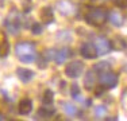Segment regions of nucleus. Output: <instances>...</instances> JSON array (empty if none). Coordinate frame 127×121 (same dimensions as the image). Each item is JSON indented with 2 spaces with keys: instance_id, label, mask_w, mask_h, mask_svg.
Returning a JSON list of instances; mask_svg holds the SVG:
<instances>
[{
  "instance_id": "4",
  "label": "nucleus",
  "mask_w": 127,
  "mask_h": 121,
  "mask_svg": "<svg viewBox=\"0 0 127 121\" xmlns=\"http://www.w3.org/2000/svg\"><path fill=\"white\" fill-rule=\"evenodd\" d=\"M99 82H100L105 89H111V87H115L118 83V75L112 71H104L100 74L99 77Z\"/></svg>"
},
{
  "instance_id": "17",
  "label": "nucleus",
  "mask_w": 127,
  "mask_h": 121,
  "mask_svg": "<svg viewBox=\"0 0 127 121\" xmlns=\"http://www.w3.org/2000/svg\"><path fill=\"white\" fill-rule=\"evenodd\" d=\"M62 108H64V110H65V113L69 114V116H74V114L77 113L76 106H74L73 104H70V102H64Z\"/></svg>"
},
{
  "instance_id": "20",
  "label": "nucleus",
  "mask_w": 127,
  "mask_h": 121,
  "mask_svg": "<svg viewBox=\"0 0 127 121\" xmlns=\"http://www.w3.org/2000/svg\"><path fill=\"white\" fill-rule=\"evenodd\" d=\"M7 24V28H8V31L10 32H12V34H16L18 31H19V23H16V22H7L5 23Z\"/></svg>"
},
{
  "instance_id": "25",
  "label": "nucleus",
  "mask_w": 127,
  "mask_h": 121,
  "mask_svg": "<svg viewBox=\"0 0 127 121\" xmlns=\"http://www.w3.org/2000/svg\"><path fill=\"white\" fill-rule=\"evenodd\" d=\"M104 90H105V87L103 86H99L97 89H96V92H95V94H96V97H99V96H103V93H104Z\"/></svg>"
},
{
  "instance_id": "18",
  "label": "nucleus",
  "mask_w": 127,
  "mask_h": 121,
  "mask_svg": "<svg viewBox=\"0 0 127 121\" xmlns=\"http://www.w3.org/2000/svg\"><path fill=\"white\" fill-rule=\"evenodd\" d=\"M105 112H107V109H105L104 105H97V106L95 108V117L96 119H101L105 114Z\"/></svg>"
},
{
  "instance_id": "19",
  "label": "nucleus",
  "mask_w": 127,
  "mask_h": 121,
  "mask_svg": "<svg viewBox=\"0 0 127 121\" xmlns=\"http://www.w3.org/2000/svg\"><path fill=\"white\" fill-rule=\"evenodd\" d=\"M53 98H54V94H53V92L51 90H45V93H43V102L45 104H47V105H50L51 102H53Z\"/></svg>"
},
{
  "instance_id": "9",
  "label": "nucleus",
  "mask_w": 127,
  "mask_h": 121,
  "mask_svg": "<svg viewBox=\"0 0 127 121\" xmlns=\"http://www.w3.org/2000/svg\"><path fill=\"white\" fill-rule=\"evenodd\" d=\"M10 51V44L5 38V35L3 34V31L0 30V57H5Z\"/></svg>"
},
{
  "instance_id": "27",
  "label": "nucleus",
  "mask_w": 127,
  "mask_h": 121,
  "mask_svg": "<svg viewBox=\"0 0 127 121\" xmlns=\"http://www.w3.org/2000/svg\"><path fill=\"white\" fill-rule=\"evenodd\" d=\"M0 120H4V116H1V114H0Z\"/></svg>"
},
{
  "instance_id": "2",
  "label": "nucleus",
  "mask_w": 127,
  "mask_h": 121,
  "mask_svg": "<svg viewBox=\"0 0 127 121\" xmlns=\"http://www.w3.org/2000/svg\"><path fill=\"white\" fill-rule=\"evenodd\" d=\"M105 19H107V12L99 7L89 8L85 14V20L91 26H100L105 22Z\"/></svg>"
},
{
  "instance_id": "7",
  "label": "nucleus",
  "mask_w": 127,
  "mask_h": 121,
  "mask_svg": "<svg viewBox=\"0 0 127 121\" xmlns=\"http://www.w3.org/2000/svg\"><path fill=\"white\" fill-rule=\"evenodd\" d=\"M70 57V50H69V47H62L61 50L56 51V54H54V60H56V63H58V65H61L64 63L66 59Z\"/></svg>"
},
{
  "instance_id": "24",
  "label": "nucleus",
  "mask_w": 127,
  "mask_h": 121,
  "mask_svg": "<svg viewBox=\"0 0 127 121\" xmlns=\"http://www.w3.org/2000/svg\"><path fill=\"white\" fill-rule=\"evenodd\" d=\"M115 1V4L118 5V7H120V8H126L127 7V0H114Z\"/></svg>"
},
{
  "instance_id": "13",
  "label": "nucleus",
  "mask_w": 127,
  "mask_h": 121,
  "mask_svg": "<svg viewBox=\"0 0 127 121\" xmlns=\"http://www.w3.org/2000/svg\"><path fill=\"white\" fill-rule=\"evenodd\" d=\"M108 19H110V22L116 27H120L123 24V16L120 14H118V12H111V14L108 15Z\"/></svg>"
},
{
  "instance_id": "26",
  "label": "nucleus",
  "mask_w": 127,
  "mask_h": 121,
  "mask_svg": "<svg viewBox=\"0 0 127 121\" xmlns=\"http://www.w3.org/2000/svg\"><path fill=\"white\" fill-rule=\"evenodd\" d=\"M85 105H87V106H89V105H91V100H85Z\"/></svg>"
},
{
  "instance_id": "22",
  "label": "nucleus",
  "mask_w": 127,
  "mask_h": 121,
  "mask_svg": "<svg viewBox=\"0 0 127 121\" xmlns=\"http://www.w3.org/2000/svg\"><path fill=\"white\" fill-rule=\"evenodd\" d=\"M31 31H32V34H41L42 32V26L39 23H34L32 27H31Z\"/></svg>"
},
{
  "instance_id": "6",
  "label": "nucleus",
  "mask_w": 127,
  "mask_h": 121,
  "mask_svg": "<svg viewBox=\"0 0 127 121\" xmlns=\"http://www.w3.org/2000/svg\"><path fill=\"white\" fill-rule=\"evenodd\" d=\"M81 55H83L84 58L93 59V58L97 57V53H96V48H95L93 44L85 43V44H83V47H81Z\"/></svg>"
},
{
  "instance_id": "15",
  "label": "nucleus",
  "mask_w": 127,
  "mask_h": 121,
  "mask_svg": "<svg viewBox=\"0 0 127 121\" xmlns=\"http://www.w3.org/2000/svg\"><path fill=\"white\" fill-rule=\"evenodd\" d=\"M111 47L116 48V50H125L126 48V42L123 40L120 36H116V38H114L112 40H111Z\"/></svg>"
},
{
  "instance_id": "1",
  "label": "nucleus",
  "mask_w": 127,
  "mask_h": 121,
  "mask_svg": "<svg viewBox=\"0 0 127 121\" xmlns=\"http://www.w3.org/2000/svg\"><path fill=\"white\" fill-rule=\"evenodd\" d=\"M15 51L19 59L25 63H31L35 59V46L30 42H20L15 46Z\"/></svg>"
},
{
  "instance_id": "16",
  "label": "nucleus",
  "mask_w": 127,
  "mask_h": 121,
  "mask_svg": "<svg viewBox=\"0 0 127 121\" xmlns=\"http://www.w3.org/2000/svg\"><path fill=\"white\" fill-rule=\"evenodd\" d=\"M110 69H111V66L108 62H99L93 66V70L96 73H99V74H101V73H104V71H108Z\"/></svg>"
},
{
  "instance_id": "11",
  "label": "nucleus",
  "mask_w": 127,
  "mask_h": 121,
  "mask_svg": "<svg viewBox=\"0 0 127 121\" xmlns=\"http://www.w3.org/2000/svg\"><path fill=\"white\" fill-rule=\"evenodd\" d=\"M41 18H42V20L45 22V24L53 22L54 16H53V11H51V8H49V7L43 8V10L41 11Z\"/></svg>"
},
{
  "instance_id": "5",
  "label": "nucleus",
  "mask_w": 127,
  "mask_h": 121,
  "mask_svg": "<svg viewBox=\"0 0 127 121\" xmlns=\"http://www.w3.org/2000/svg\"><path fill=\"white\" fill-rule=\"evenodd\" d=\"M110 47H111V44L105 38L97 36V38L95 39V48H96L97 55H104V54H107L108 51H110Z\"/></svg>"
},
{
  "instance_id": "10",
  "label": "nucleus",
  "mask_w": 127,
  "mask_h": 121,
  "mask_svg": "<svg viewBox=\"0 0 127 121\" xmlns=\"http://www.w3.org/2000/svg\"><path fill=\"white\" fill-rule=\"evenodd\" d=\"M31 110H32V102L30 101L29 98H23L22 101L19 102V113L26 116V114H29Z\"/></svg>"
},
{
  "instance_id": "12",
  "label": "nucleus",
  "mask_w": 127,
  "mask_h": 121,
  "mask_svg": "<svg viewBox=\"0 0 127 121\" xmlns=\"http://www.w3.org/2000/svg\"><path fill=\"white\" fill-rule=\"evenodd\" d=\"M96 82V77H95V70L88 71V74L85 75V81H84V85H85L87 89H93Z\"/></svg>"
},
{
  "instance_id": "14",
  "label": "nucleus",
  "mask_w": 127,
  "mask_h": 121,
  "mask_svg": "<svg viewBox=\"0 0 127 121\" xmlns=\"http://www.w3.org/2000/svg\"><path fill=\"white\" fill-rule=\"evenodd\" d=\"M58 10L62 12L64 15H69L73 12V5L68 1H60L58 3Z\"/></svg>"
},
{
  "instance_id": "21",
  "label": "nucleus",
  "mask_w": 127,
  "mask_h": 121,
  "mask_svg": "<svg viewBox=\"0 0 127 121\" xmlns=\"http://www.w3.org/2000/svg\"><path fill=\"white\" fill-rule=\"evenodd\" d=\"M78 94H80V89H78V85L76 82L72 83V96L76 98V97H78Z\"/></svg>"
},
{
  "instance_id": "23",
  "label": "nucleus",
  "mask_w": 127,
  "mask_h": 121,
  "mask_svg": "<svg viewBox=\"0 0 127 121\" xmlns=\"http://www.w3.org/2000/svg\"><path fill=\"white\" fill-rule=\"evenodd\" d=\"M39 114H41V116H45V117H50L51 114H53V110H50V109H43V108H41V109H39Z\"/></svg>"
},
{
  "instance_id": "3",
  "label": "nucleus",
  "mask_w": 127,
  "mask_h": 121,
  "mask_svg": "<svg viewBox=\"0 0 127 121\" xmlns=\"http://www.w3.org/2000/svg\"><path fill=\"white\" fill-rule=\"evenodd\" d=\"M84 70V63L81 60H73V62L68 63L65 67V74L70 78H77L81 75Z\"/></svg>"
},
{
  "instance_id": "8",
  "label": "nucleus",
  "mask_w": 127,
  "mask_h": 121,
  "mask_svg": "<svg viewBox=\"0 0 127 121\" xmlns=\"http://www.w3.org/2000/svg\"><path fill=\"white\" fill-rule=\"evenodd\" d=\"M16 74L18 77H19V80L22 81V82H29V81L32 80V77H34V73L31 70H29V69H18L16 70Z\"/></svg>"
}]
</instances>
